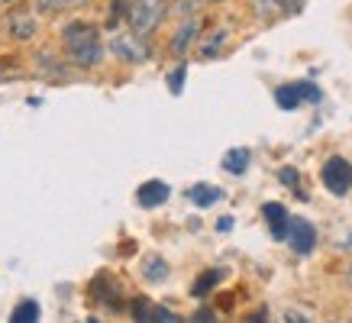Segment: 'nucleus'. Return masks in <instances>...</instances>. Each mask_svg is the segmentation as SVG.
<instances>
[{
	"label": "nucleus",
	"mask_w": 352,
	"mask_h": 323,
	"mask_svg": "<svg viewBox=\"0 0 352 323\" xmlns=\"http://www.w3.org/2000/svg\"><path fill=\"white\" fill-rule=\"evenodd\" d=\"M62 45L65 55L75 68H94L104 58V43H100V30L85 20L68 23L62 30Z\"/></svg>",
	"instance_id": "1"
},
{
	"label": "nucleus",
	"mask_w": 352,
	"mask_h": 323,
	"mask_svg": "<svg viewBox=\"0 0 352 323\" xmlns=\"http://www.w3.org/2000/svg\"><path fill=\"white\" fill-rule=\"evenodd\" d=\"M168 13V0H133L126 7V23L129 30L139 36H149Z\"/></svg>",
	"instance_id": "2"
},
{
	"label": "nucleus",
	"mask_w": 352,
	"mask_h": 323,
	"mask_svg": "<svg viewBox=\"0 0 352 323\" xmlns=\"http://www.w3.org/2000/svg\"><path fill=\"white\" fill-rule=\"evenodd\" d=\"M320 181L327 184V191L342 197V194L352 191V162L342 159V155H330L327 165L320 168Z\"/></svg>",
	"instance_id": "3"
},
{
	"label": "nucleus",
	"mask_w": 352,
	"mask_h": 323,
	"mask_svg": "<svg viewBox=\"0 0 352 323\" xmlns=\"http://www.w3.org/2000/svg\"><path fill=\"white\" fill-rule=\"evenodd\" d=\"M275 104L281 110H294L300 104H320V87L310 81H294V85L275 87Z\"/></svg>",
	"instance_id": "4"
},
{
	"label": "nucleus",
	"mask_w": 352,
	"mask_h": 323,
	"mask_svg": "<svg viewBox=\"0 0 352 323\" xmlns=\"http://www.w3.org/2000/svg\"><path fill=\"white\" fill-rule=\"evenodd\" d=\"M110 52L117 55L120 62H149L152 49L142 43L139 32H120V36L110 39Z\"/></svg>",
	"instance_id": "5"
},
{
	"label": "nucleus",
	"mask_w": 352,
	"mask_h": 323,
	"mask_svg": "<svg viewBox=\"0 0 352 323\" xmlns=\"http://www.w3.org/2000/svg\"><path fill=\"white\" fill-rule=\"evenodd\" d=\"M288 246L298 252V256H307L317 246V226L304 220V216H291L288 223Z\"/></svg>",
	"instance_id": "6"
},
{
	"label": "nucleus",
	"mask_w": 352,
	"mask_h": 323,
	"mask_svg": "<svg viewBox=\"0 0 352 323\" xmlns=\"http://www.w3.org/2000/svg\"><path fill=\"white\" fill-rule=\"evenodd\" d=\"M3 26H7V32H10L16 43H30L32 36H36V16H32V10H23V7H13L7 16H3Z\"/></svg>",
	"instance_id": "7"
},
{
	"label": "nucleus",
	"mask_w": 352,
	"mask_h": 323,
	"mask_svg": "<svg viewBox=\"0 0 352 323\" xmlns=\"http://www.w3.org/2000/svg\"><path fill=\"white\" fill-rule=\"evenodd\" d=\"M171 188L165 181H159V178H152V181H142L136 191V201L139 207H146V210H152V207H162L165 201H168Z\"/></svg>",
	"instance_id": "8"
},
{
	"label": "nucleus",
	"mask_w": 352,
	"mask_h": 323,
	"mask_svg": "<svg viewBox=\"0 0 352 323\" xmlns=\"http://www.w3.org/2000/svg\"><path fill=\"white\" fill-rule=\"evenodd\" d=\"M262 216H265V223H268V230H272V239H288V223H291V214L285 210L281 204H265L262 207Z\"/></svg>",
	"instance_id": "9"
},
{
	"label": "nucleus",
	"mask_w": 352,
	"mask_h": 323,
	"mask_svg": "<svg viewBox=\"0 0 352 323\" xmlns=\"http://www.w3.org/2000/svg\"><path fill=\"white\" fill-rule=\"evenodd\" d=\"M133 317H136L139 323H152V320H165V323H175L182 320L175 311H168V307H159V304L152 301H133Z\"/></svg>",
	"instance_id": "10"
},
{
	"label": "nucleus",
	"mask_w": 352,
	"mask_h": 323,
	"mask_svg": "<svg viewBox=\"0 0 352 323\" xmlns=\"http://www.w3.org/2000/svg\"><path fill=\"white\" fill-rule=\"evenodd\" d=\"M249 162H252V152L245 149V146H236V149L226 152L220 165H223V172H230V175H245Z\"/></svg>",
	"instance_id": "11"
},
{
	"label": "nucleus",
	"mask_w": 352,
	"mask_h": 323,
	"mask_svg": "<svg viewBox=\"0 0 352 323\" xmlns=\"http://www.w3.org/2000/svg\"><path fill=\"white\" fill-rule=\"evenodd\" d=\"M188 201L197 207H214L217 201H223V191L217 184H194L191 191H188Z\"/></svg>",
	"instance_id": "12"
},
{
	"label": "nucleus",
	"mask_w": 352,
	"mask_h": 323,
	"mask_svg": "<svg viewBox=\"0 0 352 323\" xmlns=\"http://www.w3.org/2000/svg\"><path fill=\"white\" fill-rule=\"evenodd\" d=\"M197 32H201V23H197V20H188L182 30L175 32V39H171V52H175V55H184L188 49H191L194 39H197Z\"/></svg>",
	"instance_id": "13"
},
{
	"label": "nucleus",
	"mask_w": 352,
	"mask_h": 323,
	"mask_svg": "<svg viewBox=\"0 0 352 323\" xmlns=\"http://www.w3.org/2000/svg\"><path fill=\"white\" fill-rule=\"evenodd\" d=\"M142 278L152 281V285H159V281L168 278V262L162 256H146L142 258Z\"/></svg>",
	"instance_id": "14"
},
{
	"label": "nucleus",
	"mask_w": 352,
	"mask_h": 323,
	"mask_svg": "<svg viewBox=\"0 0 352 323\" xmlns=\"http://www.w3.org/2000/svg\"><path fill=\"white\" fill-rule=\"evenodd\" d=\"M39 313H43V311H39V304L26 298V301H20L10 311V320L13 323H36V320H39Z\"/></svg>",
	"instance_id": "15"
},
{
	"label": "nucleus",
	"mask_w": 352,
	"mask_h": 323,
	"mask_svg": "<svg viewBox=\"0 0 352 323\" xmlns=\"http://www.w3.org/2000/svg\"><path fill=\"white\" fill-rule=\"evenodd\" d=\"M220 278H223V269H210V271H204L201 278L194 281L191 294H194V298H207V291L217 288V285H220Z\"/></svg>",
	"instance_id": "16"
},
{
	"label": "nucleus",
	"mask_w": 352,
	"mask_h": 323,
	"mask_svg": "<svg viewBox=\"0 0 352 323\" xmlns=\"http://www.w3.org/2000/svg\"><path fill=\"white\" fill-rule=\"evenodd\" d=\"M36 71H39V75H45V78H55V81H65V78H68V68H62V65H58V58H49L45 52L39 55Z\"/></svg>",
	"instance_id": "17"
},
{
	"label": "nucleus",
	"mask_w": 352,
	"mask_h": 323,
	"mask_svg": "<svg viewBox=\"0 0 352 323\" xmlns=\"http://www.w3.org/2000/svg\"><path fill=\"white\" fill-rule=\"evenodd\" d=\"M226 39H230V32H226V30H217V32H214V39H207V43H204L201 55H204V58H210V55H217V52H220V49L226 45Z\"/></svg>",
	"instance_id": "18"
},
{
	"label": "nucleus",
	"mask_w": 352,
	"mask_h": 323,
	"mask_svg": "<svg viewBox=\"0 0 352 323\" xmlns=\"http://www.w3.org/2000/svg\"><path fill=\"white\" fill-rule=\"evenodd\" d=\"M68 3H72V0H32L36 13H62Z\"/></svg>",
	"instance_id": "19"
},
{
	"label": "nucleus",
	"mask_w": 352,
	"mask_h": 323,
	"mask_svg": "<svg viewBox=\"0 0 352 323\" xmlns=\"http://www.w3.org/2000/svg\"><path fill=\"white\" fill-rule=\"evenodd\" d=\"M184 78H188V65L182 62V65H178V68H175V71L168 75V91H171V94H182Z\"/></svg>",
	"instance_id": "20"
},
{
	"label": "nucleus",
	"mask_w": 352,
	"mask_h": 323,
	"mask_svg": "<svg viewBox=\"0 0 352 323\" xmlns=\"http://www.w3.org/2000/svg\"><path fill=\"white\" fill-rule=\"evenodd\" d=\"M278 178H281L285 184H291V188H298V184H300V178H298V172H294V168H281V172H278Z\"/></svg>",
	"instance_id": "21"
},
{
	"label": "nucleus",
	"mask_w": 352,
	"mask_h": 323,
	"mask_svg": "<svg viewBox=\"0 0 352 323\" xmlns=\"http://www.w3.org/2000/svg\"><path fill=\"white\" fill-rule=\"evenodd\" d=\"M346 278H349V288H352V265H349V275H346Z\"/></svg>",
	"instance_id": "22"
},
{
	"label": "nucleus",
	"mask_w": 352,
	"mask_h": 323,
	"mask_svg": "<svg viewBox=\"0 0 352 323\" xmlns=\"http://www.w3.org/2000/svg\"><path fill=\"white\" fill-rule=\"evenodd\" d=\"M0 3H13V0H0Z\"/></svg>",
	"instance_id": "23"
},
{
	"label": "nucleus",
	"mask_w": 352,
	"mask_h": 323,
	"mask_svg": "<svg viewBox=\"0 0 352 323\" xmlns=\"http://www.w3.org/2000/svg\"><path fill=\"white\" fill-rule=\"evenodd\" d=\"M204 3H217V0H204Z\"/></svg>",
	"instance_id": "24"
},
{
	"label": "nucleus",
	"mask_w": 352,
	"mask_h": 323,
	"mask_svg": "<svg viewBox=\"0 0 352 323\" xmlns=\"http://www.w3.org/2000/svg\"><path fill=\"white\" fill-rule=\"evenodd\" d=\"M0 78H3V71H0Z\"/></svg>",
	"instance_id": "25"
}]
</instances>
